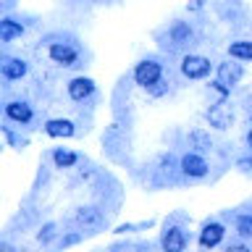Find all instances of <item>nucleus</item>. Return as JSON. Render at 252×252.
I'll return each mask as SVG.
<instances>
[{
  "mask_svg": "<svg viewBox=\"0 0 252 252\" xmlns=\"http://www.w3.org/2000/svg\"><path fill=\"white\" fill-rule=\"evenodd\" d=\"M150 247H153V242H129L126 239V242H113L108 250H150Z\"/></svg>",
  "mask_w": 252,
  "mask_h": 252,
  "instance_id": "25",
  "label": "nucleus"
},
{
  "mask_svg": "<svg viewBox=\"0 0 252 252\" xmlns=\"http://www.w3.org/2000/svg\"><path fill=\"white\" fill-rule=\"evenodd\" d=\"M250 124H252V113H250Z\"/></svg>",
  "mask_w": 252,
  "mask_h": 252,
  "instance_id": "30",
  "label": "nucleus"
},
{
  "mask_svg": "<svg viewBox=\"0 0 252 252\" xmlns=\"http://www.w3.org/2000/svg\"><path fill=\"white\" fill-rule=\"evenodd\" d=\"M3 121L19 126V129H37L39 116L32 100L21 97V94L3 92Z\"/></svg>",
  "mask_w": 252,
  "mask_h": 252,
  "instance_id": "6",
  "label": "nucleus"
},
{
  "mask_svg": "<svg viewBox=\"0 0 252 252\" xmlns=\"http://www.w3.org/2000/svg\"><path fill=\"white\" fill-rule=\"evenodd\" d=\"M39 47H45L50 63H55L58 68L79 71V68L87 66L84 42L79 34H74V32H63V29L45 32V34L39 37Z\"/></svg>",
  "mask_w": 252,
  "mask_h": 252,
  "instance_id": "1",
  "label": "nucleus"
},
{
  "mask_svg": "<svg viewBox=\"0 0 252 252\" xmlns=\"http://www.w3.org/2000/svg\"><path fill=\"white\" fill-rule=\"evenodd\" d=\"M153 187H171V184H184L181 176V155H176L173 150H165L155 158L153 163Z\"/></svg>",
  "mask_w": 252,
  "mask_h": 252,
  "instance_id": "7",
  "label": "nucleus"
},
{
  "mask_svg": "<svg viewBox=\"0 0 252 252\" xmlns=\"http://www.w3.org/2000/svg\"><path fill=\"white\" fill-rule=\"evenodd\" d=\"M63 228H66L63 220H45V223H39L34 228V242L39 247H55V242L63 234Z\"/></svg>",
  "mask_w": 252,
  "mask_h": 252,
  "instance_id": "19",
  "label": "nucleus"
},
{
  "mask_svg": "<svg viewBox=\"0 0 252 252\" xmlns=\"http://www.w3.org/2000/svg\"><path fill=\"white\" fill-rule=\"evenodd\" d=\"M113 213H116L113 208H108V205H102V202L76 205V208L63 218V223L74 226V228H79V231H84V234H100V231H105V228L110 226Z\"/></svg>",
  "mask_w": 252,
  "mask_h": 252,
  "instance_id": "3",
  "label": "nucleus"
},
{
  "mask_svg": "<svg viewBox=\"0 0 252 252\" xmlns=\"http://www.w3.org/2000/svg\"><path fill=\"white\" fill-rule=\"evenodd\" d=\"M187 213H173L163 220L160 236H158V247L163 252H184L192 244V228H189Z\"/></svg>",
  "mask_w": 252,
  "mask_h": 252,
  "instance_id": "4",
  "label": "nucleus"
},
{
  "mask_svg": "<svg viewBox=\"0 0 252 252\" xmlns=\"http://www.w3.org/2000/svg\"><path fill=\"white\" fill-rule=\"evenodd\" d=\"M155 226V220L153 218H147V220H139V223H118L113 228V234L118 236H126V234H139V231H147V228H153Z\"/></svg>",
  "mask_w": 252,
  "mask_h": 252,
  "instance_id": "24",
  "label": "nucleus"
},
{
  "mask_svg": "<svg viewBox=\"0 0 252 252\" xmlns=\"http://www.w3.org/2000/svg\"><path fill=\"white\" fill-rule=\"evenodd\" d=\"M42 131H45L50 139H71V137H76V134H79L76 121L63 118V116H55V118H47V121H42Z\"/></svg>",
  "mask_w": 252,
  "mask_h": 252,
  "instance_id": "17",
  "label": "nucleus"
},
{
  "mask_svg": "<svg viewBox=\"0 0 252 252\" xmlns=\"http://www.w3.org/2000/svg\"><path fill=\"white\" fill-rule=\"evenodd\" d=\"M236 168H239L242 173H247V176H252V153L247 150V155L236 158Z\"/></svg>",
  "mask_w": 252,
  "mask_h": 252,
  "instance_id": "26",
  "label": "nucleus"
},
{
  "mask_svg": "<svg viewBox=\"0 0 252 252\" xmlns=\"http://www.w3.org/2000/svg\"><path fill=\"white\" fill-rule=\"evenodd\" d=\"M244 147L252 153V124H250V129H247V134H244Z\"/></svg>",
  "mask_w": 252,
  "mask_h": 252,
  "instance_id": "29",
  "label": "nucleus"
},
{
  "mask_svg": "<svg viewBox=\"0 0 252 252\" xmlns=\"http://www.w3.org/2000/svg\"><path fill=\"white\" fill-rule=\"evenodd\" d=\"M197 27L189 19H171L160 29H155V42L163 55H184L197 45Z\"/></svg>",
  "mask_w": 252,
  "mask_h": 252,
  "instance_id": "2",
  "label": "nucleus"
},
{
  "mask_svg": "<svg viewBox=\"0 0 252 252\" xmlns=\"http://www.w3.org/2000/svg\"><path fill=\"white\" fill-rule=\"evenodd\" d=\"M29 16H19V13H3L0 16V45L8 47L16 39L27 37L29 27H34V21H27Z\"/></svg>",
  "mask_w": 252,
  "mask_h": 252,
  "instance_id": "13",
  "label": "nucleus"
},
{
  "mask_svg": "<svg viewBox=\"0 0 252 252\" xmlns=\"http://www.w3.org/2000/svg\"><path fill=\"white\" fill-rule=\"evenodd\" d=\"M220 218H223L226 223L231 220L236 236L252 242V208H234V213H223Z\"/></svg>",
  "mask_w": 252,
  "mask_h": 252,
  "instance_id": "18",
  "label": "nucleus"
},
{
  "mask_svg": "<svg viewBox=\"0 0 252 252\" xmlns=\"http://www.w3.org/2000/svg\"><path fill=\"white\" fill-rule=\"evenodd\" d=\"M84 231H79V228H63V234L58 236V242H55V250H66V247H74V244L84 242Z\"/></svg>",
  "mask_w": 252,
  "mask_h": 252,
  "instance_id": "23",
  "label": "nucleus"
},
{
  "mask_svg": "<svg viewBox=\"0 0 252 252\" xmlns=\"http://www.w3.org/2000/svg\"><path fill=\"white\" fill-rule=\"evenodd\" d=\"M205 5H208V0H189L187 11L189 13H200V11H205Z\"/></svg>",
  "mask_w": 252,
  "mask_h": 252,
  "instance_id": "27",
  "label": "nucleus"
},
{
  "mask_svg": "<svg viewBox=\"0 0 252 252\" xmlns=\"http://www.w3.org/2000/svg\"><path fill=\"white\" fill-rule=\"evenodd\" d=\"M210 74H216V61L208 55L192 50L179 55V76L184 82H205V79H210Z\"/></svg>",
  "mask_w": 252,
  "mask_h": 252,
  "instance_id": "8",
  "label": "nucleus"
},
{
  "mask_svg": "<svg viewBox=\"0 0 252 252\" xmlns=\"http://www.w3.org/2000/svg\"><path fill=\"white\" fill-rule=\"evenodd\" d=\"M3 137H5V142H8L13 150H24V147L29 145V137H24L21 129L16 131L13 124H8V121H3Z\"/></svg>",
  "mask_w": 252,
  "mask_h": 252,
  "instance_id": "22",
  "label": "nucleus"
},
{
  "mask_svg": "<svg viewBox=\"0 0 252 252\" xmlns=\"http://www.w3.org/2000/svg\"><path fill=\"white\" fill-rule=\"evenodd\" d=\"M205 121H208L213 129L226 131L228 126L234 124V110L228 108V97H220V100L213 102V105L205 110Z\"/></svg>",
  "mask_w": 252,
  "mask_h": 252,
  "instance_id": "15",
  "label": "nucleus"
},
{
  "mask_svg": "<svg viewBox=\"0 0 252 252\" xmlns=\"http://www.w3.org/2000/svg\"><path fill=\"white\" fill-rule=\"evenodd\" d=\"M29 61L21 55H13L3 50L0 53V82H3V92H8L16 82H24L29 76Z\"/></svg>",
  "mask_w": 252,
  "mask_h": 252,
  "instance_id": "9",
  "label": "nucleus"
},
{
  "mask_svg": "<svg viewBox=\"0 0 252 252\" xmlns=\"http://www.w3.org/2000/svg\"><path fill=\"white\" fill-rule=\"evenodd\" d=\"M187 147L208 155V153H213V150H216V139L210 137L208 129H189V131H187Z\"/></svg>",
  "mask_w": 252,
  "mask_h": 252,
  "instance_id": "20",
  "label": "nucleus"
},
{
  "mask_svg": "<svg viewBox=\"0 0 252 252\" xmlns=\"http://www.w3.org/2000/svg\"><path fill=\"white\" fill-rule=\"evenodd\" d=\"M0 8H3V13H13L16 0H0Z\"/></svg>",
  "mask_w": 252,
  "mask_h": 252,
  "instance_id": "28",
  "label": "nucleus"
},
{
  "mask_svg": "<svg viewBox=\"0 0 252 252\" xmlns=\"http://www.w3.org/2000/svg\"><path fill=\"white\" fill-rule=\"evenodd\" d=\"M47 158H50V163H53L55 171H74L76 165H82L87 160L84 153L71 150V147H53L50 153H47Z\"/></svg>",
  "mask_w": 252,
  "mask_h": 252,
  "instance_id": "16",
  "label": "nucleus"
},
{
  "mask_svg": "<svg viewBox=\"0 0 252 252\" xmlns=\"http://www.w3.org/2000/svg\"><path fill=\"white\" fill-rule=\"evenodd\" d=\"M226 55L242 61V63H252V37H236L228 42L226 47Z\"/></svg>",
  "mask_w": 252,
  "mask_h": 252,
  "instance_id": "21",
  "label": "nucleus"
},
{
  "mask_svg": "<svg viewBox=\"0 0 252 252\" xmlns=\"http://www.w3.org/2000/svg\"><path fill=\"white\" fill-rule=\"evenodd\" d=\"M165 68H168V63L160 53H147L142 55V58L134 63L131 68V82L139 87V90L150 92L153 87H158L165 79Z\"/></svg>",
  "mask_w": 252,
  "mask_h": 252,
  "instance_id": "5",
  "label": "nucleus"
},
{
  "mask_svg": "<svg viewBox=\"0 0 252 252\" xmlns=\"http://www.w3.org/2000/svg\"><path fill=\"white\" fill-rule=\"evenodd\" d=\"M213 171V163L208 160L205 153H197V150H184L181 153V176L184 181H205Z\"/></svg>",
  "mask_w": 252,
  "mask_h": 252,
  "instance_id": "10",
  "label": "nucleus"
},
{
  "mask_svg": "<svg viewBox=\"0 0 252 252\" xmlns=\"http://www.w3.org/2000/svg\"><path fill=\"white\" fill-rule=\"evenodd\" d=\"M66 97L74 102V105H90V102L97 100V82L92 76L76 74L66 82Z\"/></svg>",
  "mask_w": 252,
  "mask_h": 252,
  "instance_id": "11",
  "label": "nucleus"
},
{
  "mask_svg": "<svg viewBox=\"0 0 252 252\" xmlns=\"http://www.w3.org/2000/svg\"><path fill=\"white\" fill-rule=\"evenodd\" d=\"M226 234H228V223L220 216L218 218H205L200 231H197V247L200 250H216L223 244Z\"/></svg>",
  "mask_w": 252,
  "mask_h": 252,
  "instance_id": "12",
  "label": "nucleus"
},
{
  "mask_svg": "<svg viewBox=\"0 0 252 252\" xmlns=\"http://www.w3.org/2000/svg\"><path fill=\"white\" fill-rule=\"evenodd\" d=\"M216 79L220 84H226L228 90H234V87H239V82L244 79V66L242 61H236L228 55L226 61H218L216 63Z\"/></svg>",
  "mask_w": 252,
  "mask_h": 252,
  "instance_id": "14",
  "label": "nucleus"
}]
</instances>
